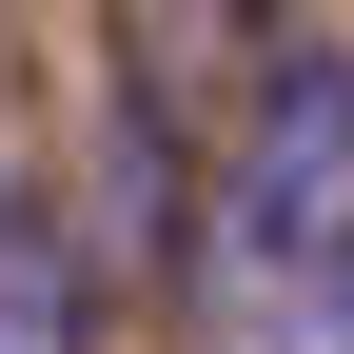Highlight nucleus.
<instances>
[{
    "mask_svg": "<svg viewBox=\"0 0 354 354\" xmlns=\"http://www.w3.org/2000/svg\"><path fill=\"white\" fill-rule=\"evenodd\" d=\"M197 295L216 335H276V354H335L354 335V59L335 39H276L236 118V177H216V236H197Z\"/></svg>",
    "mask_w": 354,
    "mask_h": 354,
    "instance_id": "nucleus-1",
    "label": "nucleus"
},
{
    "mask_svg": "<svg viewBox=\"0 0 354 354\" xmlns=\"http://www.w3.org/2000/svg\"><path fill=\"white\" fill-rule=\"evenodd\" d=\"M0 354H79V236L0 177Z\"/></svg>",
    "mask_w": 354,
    "mask_h": 354,
    "instance_id": "nucleus-2",
    "label": "nucleus"
}]
</instances>
